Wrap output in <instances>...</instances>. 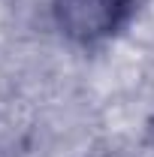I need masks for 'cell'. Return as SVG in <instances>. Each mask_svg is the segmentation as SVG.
<instances>
[{"mask_svg":"<svg viewBox=\"0 0 154 157\" xmlns=\"http://www.w3.org/2000/svg\"><path fill=\"white\" fill-rule=\"evenodd\" d=\"M133 12V0H55L58 27L76 42H100L118 33Z\"/></svg>","mask_w":154,"mask_h":157,"instance_id":"6da1fadb","label":"cell"},{"mask_svg":"<svg viewBox=\"0 0 154 157\" xmlns=\"http://www.w3.org/2000/svg\"><path fill=\"white\" fill-rule=\"evenodd\" d=\"M109 157H154V148L136 145V148H127V151H118V154H109Z\"/></svg>","mask_w":154,"mask_h":157,"instance_id":"7a4b0ae2","label":"cell"}]
</instances>
